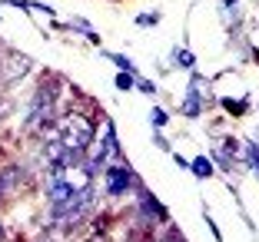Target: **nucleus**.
Wrapping results in <instances>:
<instances>
[{
  "instance_id": "1",
  "label": "nucleus",
  "mask_w": 259,
  "mask_h": 242,
  "mask_svg": "<svg viewBox=\"0 0 259 242\" xmlns=\"http://www.w3.org/2000/svg\"><path fill=\"white\" fill-rule=\"evenodd\" d=\"M47 136L57 139L63 150H70V153H76V156H80V153L93 143V123L87 120V116H80V113H67V116H60V120H57V126L50 129Z\"/></svg>"
},
{
  "instance_id": "2",
  "label": "nucleus",
  "mask_w": 259,
  "mask_h": 242,
  "mask_svg": "<svg viewBox=\"0 0 259 242\" xmlns=\"http://www.w3.org/2000/svg\"><path fill=\"white\" fill-rule=\"evenodd\" d=\"M57 90L54 83H47L37 90V96H33V106H30V116H27V126L40 129V126H50V123L57 120Z\"/></svg>"
},
{
  "instance_id": "3",
  "label": "nucleus",
  "mask_w": 259,
  "mask_h": 242,
  "mask_svg": "<svg viewBox=\"0 0 259 242\" xmlns=\"http://www.w3.org/2000/svg\"><path fill=\"white\" fill-rule=\"evenodd\" d=\"M103 179H107V192H110V196H123L130 186H137V182H140V179H133V173H130L126 166H120V163H113Z\"/></svg>"
},
{
  "instance_id": "4",
  "label": "nucleus",
  "mask_w": 259,
  "mask_h": 242,
  "mask_svg": "<svg viewBox=\"0 0 259 242\" xmlns=\"http://www.w3.org/2000/svg\"><path fill=\"white\" fill-rule=\"evenodd\" d=\"M199 110H203V106H199V93L193 90L190 96H186V106H183V113H190V116H196Z\"/></svg>"
},
{
  "instance_id": "5",
  "label": "nucleus",
  "mask_w": 259,
  "mask_h": 242,
  "mask_svg": "<svg viewBox=\"0 0 259 242\" xmlns=\"http://www.w3.org/2000/svg\"><path fill=\"white\" fill-rule=\"evenodd\" d=\"M246 156H249V159H246V163H249V166H256L259 169V146H246Z\"/></svg>"
},
{
  "instance_id": "6",
  "label": "nucleus",
  "mask_w": 259,
  "mask_h": 242,
  "mask_svg": "<svg viewBox=\"0 0 259 242\" xmlns=\"http://www.w3.org/2000/svg\"><path fill=\"white\" fill-rule=\"evenodd\" d=\"M193 173L196 176H209V163H206V159H196V163H193Z\"/></svg>"
},
{
  "instance_id": "7",
  "label": "nucleus",
  "mask_w": 259,
  "mask_h": 242,
  "mask_svg": "<svg viewBox=\"0 0 259 242\" xmlns=\"http://www.w3.org/2000/svg\"><path fill=\"white\" fill-rule=\"evenodd\" d=\"M116 86H120V90H130V86H133V76H130V73H120V76H116Z\"/></svg>"
},
{
  "instance_id": "8",
  "label": "nucleus",
  "mask_w": 259,
  "mask_h": 242,
  "mask_svg": "<svg viewBox=\"0 0 259 242\" xmlns=\"http://www.w3.org/2000/svg\"><path fill=\"white\" fill-rule=\"evenodd\" d=\"M226 106H229V113H243L246 110V103H239V100H226Z\"/></svg>"
},
{
  "instance_id": "9",
  "label": "nucleus",
  "mask_w": 259,
  "mask_h": 242,
  "mask_svg": "<svg viewBox=\"0 0 259 242\" xmlns=\"http://www.w3.org/2000/svg\"><path fill=\"white\" fill-rule=\"evenodd\" d=\"M180 63H183V67H193V53H186V50H180Z\"/></svg>"
},
{
  "instance_id": "10",
  "label": "nucleus",
  "mask_w": 259,
  "mask_h": 242,
  "mask_svg": "<svg viewBox=\"0 0 259 242\" xmlns=\"http://www.w3.org/2000/svg\"><path fill=\"white\" fill-rule=\"evenodd\" d=\"M110 57H113V60H116V63H120V67H123V70H130V60H126V57H116V53H110Z\"/></svg>"
},
{
  "instance_id": "11",
  "label": "nucleus",
  "mask_w": 259,
  "mask_h": 242,
  "mask_svg": "<svg viewBox=\"0 0 259 242\" xmlns=\"http://www.w3.org/2000/svg\"><path fill=\"white\" fill-rule=\"evenodd\" d=\"M163 242H183V239H180V232L173 229V232H169V239H163Z\"/></svg>"
},
{
  "instance_id": "12",
  "label": "nucleus",
  "mask_w": 259,
  "mask_h": 242,
  "mask_svg": "<svg viewBox=\"0 0 259 242\" xmlns=\"http://www.w3.org/2000/svg\"><path fill=\"white\" fill-rule=\"evenodd\" d=\"M223 4H226V7H233V4H236V0H223Z\"/></svg>"
}]
</instances>
